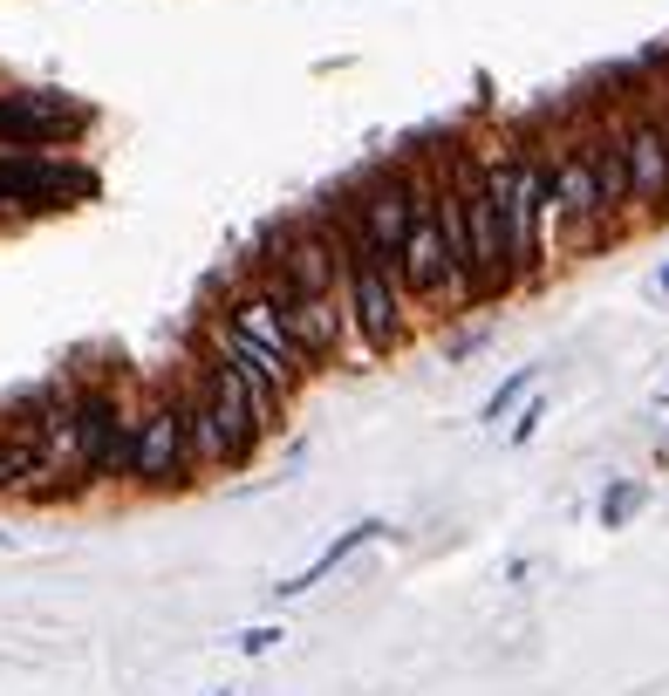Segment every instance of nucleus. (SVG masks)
<instances>
[{"label":"nucleus","mask_w":669,"mask_h":696,"mask_svg":"<svg viewBox=\"0 0 669 696\" xmlns=\"http://www.w3.org/2000/svg\"><path fill=\"white\" fill-rule=\"evenodd\" d=\"M376 533H382L376 520H355V526H349L342 539H328V547H321L315 560H307V566H301V574H294V581H280V587H273V595H280V601H294V595H307V587H321V581L334 574V566H342L349 553H363V547H369V539H376Z\"/></svg>","instance_id":"6e6552de"},{"label":"nucleus","mask_w":669,"mask_h":696,"mask_svg":"<svg viewBox=\"0 0 669 696\" xmlns=\"http://www.w3.org/2000/svg\"><path fill=\"white\" fill-rule=\"evenodd\" d=\"M662 403H669V396H662Z\"/></svg>","instance_id":"2eb2a0df"},{"label":"nucleus","mask_w":669,"mask_h":696,"mask_svg":"<svg viewBox=\"0 0 669 696\" xmlns=\"http://www.w3.org/2000/svg\"><path fill=\"white\" fill-rule=\"evenodd\" d=\"M662 294H669V273H662Z\"/></svg>","instance_id":"ddd939ff"},{"label":"nucleus","mask_w":669,"mask_h":696,"mask_svg":"<svg viewBox=\"0 0 669 696\" xmlns=\"http://www.w3.org/2000/svg\"><path fill=\"white\" fill-rule=\"evenodd\" d=\"M273 642H288V635H280V628H246V635H240V649H246V656H267Z\"/></svg>","instance_id":"f8f14e48"},{"label":"nucleus","mask_w":669,"mask_h":696,"mask_svg":"<svg viewBox=\"0 0 669 696\" xmlns=\"http://www.w3.org/2000/svg\"><path fill=\"white\" fill-rule=\"evenodd\" d=\"M178 410H185L198 472H240V464H253V451L267 444V430H260V417H253L240 376L226 369L219 355H205V349L192 355L185 382H178Z\"/></svg>","instance_id":"f257e3e1"},{"label":"nucleus","mask_w":669,"mask_h":696,"mask_svg":"<svg viewBox=\"0 0 669 696\" xmlns=\"http://www.w3.org/2000/svg\"><path fill=\"white\" fill-rule=\"evenodd\" d=\"M198 457H192V430L185 410H178V390L150 396L131 417V451H123V478L144 485V492H171V485H192Z\"/></svg>","instance_id":"7ed1b4c3"},{"label":"nucleus","mask_w":669,"mask_h":696,"mask_svg":"<svg viewBox=\"0 0 669 696\" xmlns=\"http://www.w3.org/2000/svg\"><path fill=\"white\" fill-rule=\"evenodd\" d=\"M445 178H451V192H458V212H465L478 294H485V301L512 294V280H506V240H499V205H492V192H485V178H478V158H458Z\"/></svg>","instance_id":"39448f33"},{"label":"nucleus","mask_w":669,"mask_h":696,"mask_svg":"<svg viewBox=\"0 0 669 696\" xmlns=\"http://www.w3.org/2000/svg\"><path fill=\"white\" fill-rule=\"evenodd\" d=\"M615 137H622V164H629V225L669 219V131H662V110L622 117Z\"/></svg>","instance_id":"20e7f679"},{"label":"nucleus","mask_w":669,"mask_h":696,"mask_svg":"<svg viewBox=\"0 0 669 696\" xmlns=\"http://www.w3.org/2000/svg\"><path fill=\"white\" fill-rule=\"evenodd\" d=\"M219 321H226V328H240L253 349H267L273 363L294 376V382H315V376H321V363H315V355L301 349V334L288 328V315H280V307H273V301H267L260 288H253V280H246V288H240L233 301L219 307Z\"/></svg>","instance_id":"423d86ee"},{"label":"nucleus","mask_w":669,"mask_h":696,"mask_svg":"<svg viewBox=\"0 0 669 696\" xmlns=\"http://www.w3.org/2000/svg\"><path fill=\"white\" fill-rule=\"evenodd\" d=\"M539 424H547V403H526V410H520V424H512V444H526Z\"/></svg>","instance_id":"9b49d317"},{"label":"nucleus","mask_w":669,"mask_h":696,"mask_svg":"<svg viewBox=\"0 0 669 696\" xmlns=\"http://www.w3.org/2000/svg\"><path fill=\"white\" fill-rule=\"evenodd\" d=\"M581 150H587V171H595V198H601V219H608V232H622L629 225V164H622V137H615V123L601 131H587L581 137Z\"/></svg>","instance_id":"0eeeda50"},{"label":"nucleus","mask_w":669,"mask_h":696,"mask_svg":"<svg viewBox=\"0 0 669 696\" xmlns=\"http://www.w3.org/2000/svg\"><path fill=\"white\" fill-rule=\"evenodd\" d=\"M635 505H642V485H615V492L601 499V526L615 533V526H622V520H629V512H635Z\"/></svg>","instance_id":"9d476101"},{"label":"nucleus","mask_w":669,"mask_h":696,"mask_svg":"<svg viewBox=\"0 0 669 696\" xmlns=\"http://www.w3.org/2000/svg\"><path fill=\"white\" fill-rule=\"evenodd\" d=\"M219 696H226V689H219Z\"/></svg>","instance_id":"4468645a"},{"label":"nucleus","mask_w":669,"mask_h":696,"mask_svg":"<svg viewBox=\"0 0 669 696\" xmlns=\"http://www.w3.org/2000/svg\"><path fill=\"white\" fill-rule=\"evenodd\" d=\"M478 178L499 205V240H506V280L547 273V232H539V198H547V144H506V150H478Z\"/></svg>","instance_id":"f03ea898"},{"label":"nucleus","mask_w":669,"mask_h":696,"mask_svg":"<svg viewBox=\"0 0 669 696\" xmlns=\"http://www.w3.org/2000/svg\"><path fill=\"white\" fill-rule=\"evenodd\" d=\"M533 376H539V369H512V376L499 382V390L485 396V424H506V410H512V403H520V396L533 390Z\"/></svg>","instance_id":"1a4fd4ad"}]
</instances>
